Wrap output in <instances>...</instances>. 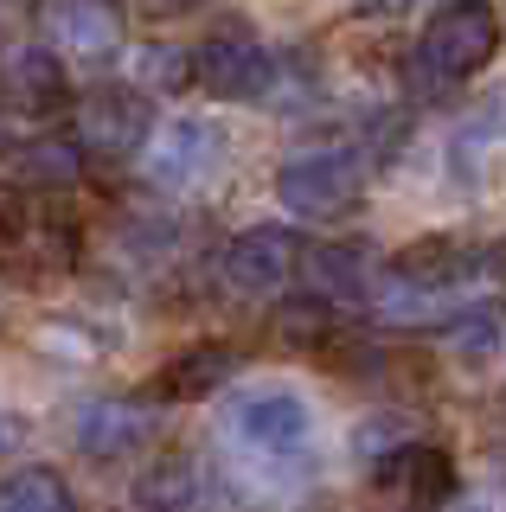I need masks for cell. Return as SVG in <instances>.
I'll return each mask as SVG.
<instances>
[{
    "label": "cell",
    "mask_w": 506,
    "mask_h": 512,
    "mask_svg": "<svg viewBox=\"0 0 506 512\" xmlns=\"http://www.w3.org/2000/svg\"><path fill=\"white\" fill-rule=\"evenodd\" d=\"M231 141H225V122L212 116H173L167 128H154L141 160H148V180L167 186V192H186V186H205L218 167H225Z\"/></svg>",
    "instance_id": "5"
},
{
    "label": "cell",
    "mask_w": 506,
    "mask_h": 512,
    "mask_svg": "<svg viewBox=\"0 0 506 512\" xmlns=\"http://www.w3.org/2000/svg\"><path fill=\"white\" fill-rule=\"evenodd\" d=\"M500 52V13L494 0H449V7L430 13V26H423L417 39V77L430 90H449V84H468L481 64H494Z\"/></svg>",
    "instance_id": "2"
},
{
    "label": "cell",
    "mask_w": 506,
    "mask_h": 512,
    "mask_svg": "<svg viewBox=\"0 0 506 512\" xmlns=\"http://www.w3.org/2000/svg\"><path fill=\"white\" fill-rule=\"evenodd\" d=\"M0 96H7V109H20V116H58V109L71 103L65 58L45 52V45H26V52H13L7 71H0Z\"/></svg>",
    "instance_id": "12"
},
{
    "label": "cell",
    "mask_w": 506,
    "mask_h": 512,
    "mask_svg": "<svg viewBox=\"0 0 506 512\" xmlns=\"http://www.w3.org/2000/svg\"><path fill=\"white\" fill-rule=\"evenodd\" d=\"M359 192H366V154L359 148H302L282 160L276 173V199L289 205L295 218H334V212H353Z\"/></svg>",
    "instance_id": "4"
},
{
    "label": "cell",
    "mask_w": 506,
    "mask_h": 512,
    "mask_svg": "<svg viewBox=\"0 0 506 512\" xmlns=\"http://www.w3.org/2000/svg\"><path fill=\"white\" fill-rule=\"evenodd\" d=\"M154 135V116H148V96L141 90H90L77 103V122H71V141L77 154H97V160H135Z\"/></svg>",
    "instance_id": "6"
},
{
    "label": "cell",
    "mask_w": 506,
    "mask_h": 512,
    "mask_svg": "<svg viewBox=\"0 0 506 512\" xmlns=\"http://www.w3.org/2000/svg\"><path fill=\"white\" fill-rule=\"evenodd\" d=\"M141 77L161 90H186L193 84V71H186V52H173V45H154V52H141Z\"/></svg>",
    "instance_id": "21"
},
{
    "label": "cell",
    "mask_w": 506,
    "mask_h": 512,
    "mask_svg": "<svg viewBox=\"0 0 506 512\" xmlns=\"http://www.w3.org/2000/svg\"><path fill=\"white\" fill-rule=\"evenodd\" d=\"M231 372H237V346L205 340V346H186L180 359H167V372H161L154 391H161L167 404H193V397H212Z\"/></svg>",
    "instance_id": "15"
},
{
    "label": "cell",
    "mask_w": 506,
    "mask_h": 512,
    "mask_svg": "<svg viewBox=\"0 0 506 512\" xmlns=\"http://www.w3.org/2000/svg\"><path fill=\"white\" fill-rule=\"evenodd\" d=\"M295 276H308V295L314 301H353L372 288V250L359 244V237H334V244H314L302 250V269Z\"/></svg>",
    "instance_id": "14"
},
{
    "label": "cell",
    "mask_w": 506,
    "mask_h": 512,
    "mask_svg": "<svg viewBox=\"0 0 506 512\" xmlns=\"http://www.w3.org/2000/svg\"><path fill=\"white\" fill-rule=\"evenodd\" d=\"M45 52L58 58H103L116 45V7L109 0H39Z\"/></svg>",
    "instance_id": "11"
},
{
    "label": "cell",
    "mask_w": 506,
    "mask_h": 512,
    "mask_svg": "<svg viewBox=\"0 0 506 512\" xmlns=\"http://www.w3.org/2000/svg\"><path fill=\"white\" fill-rule=\"evenodd\" d=\"M225 423L257 461H302L314 448V404L302 391H289V384H250V391H237Z\"/></svg>",
    "instance_id": "3"
},
{
    "label": "cell",
    "mask_w": 506,
    "mask_h": 512,
    "mask_svg": "<svg viewBox=\"0 0 506 512\" xmlns=\"http://www.w3.org/2000/svg\"><path fill=\"white\" fill-rule=\"evenodd\" d=\"M0 512H77V493L58 468H20L0 480Z\"/></svg>",
    "instance_id": "17"
},
{
    "label": "cell",
    "mask_w": 506,
    "mask_h": 512,
    "mask_svg": "<svg viewBox=\"0 0 506 512\" xmlns=\"http://www.w3.org/2000/svg\"><path fill=\"white\" fill-rule=\"evenodd\" d=\"M295 269H302V237L289 224H250L225 250V276L237 295H282L295 282Z\"/></svg>",
    "instance_id": "7"
},
{
    "label": "cell",
    "mask_w": 506,
    "mask_h": 512,
    "mask_svg": "<svg viewBox=\"0 0 506 512\" xmlns=\"http://www.w3.org/2000/svg\"><path fill=\"white\" fill-rule=\"evenodd\" d=\"M20 442V429H13V416H0V448H13Z\"/></svg>",
    "instance_id": "23"
},
{
    "label": "cell",
    "mask_w": 506,
    "mask_h": 512,
    "mask_svg": "<svg viewBox=\"0 0 506 512\" xmlns=\"http://www.w3.org/2000/svg\"><path fill=\"white\" fill-rule=\"evenodd\" d=\"M276 327H282V340H295V346H327L334 340V308L327 301H289V308L276 314Z\"/></svg>",
    "instance_id": "20"
},
{
    "label": "cell",
    "mask_w": 506,
    "mask_h": 512,
    "mask_svg": "<svg viewBox=\"0 0 506 512\" xmlns=\"http://www.w3.org/2000/svg\"><path fill=\"white\" fill-rule=\"evenodd\" d=\"M500 141H506V103L494 96L481 116H468L462 128H455V141H449V167H455V180L481 173V167H487V154H494Z\"/></svg>",
    "instance_id": "18"
},
{
    "label": "cell",
    "mask_w": 506,
    "mask_h": 512,
    "mask_svg": "<svg viewBox=\"0 0 506 512\" xmlns=\"http://www.w3.org/2000/svg\"><path fill=\"white\" fill-rule=\"evenodd\" d=\"M359 20H404V13H417V0H353Z\"/></svg>",
    "instance_id": "22"
},
{
    "label": "cell",
    "mask_w": 506,
    "mask_h": 512,
    "mask_svg": "<svg viewBox=\"0 0 506 512\" xmlns=\"http://www.w3.org/2000/svg\"><path fill=\"white\" fill-rule=\"evenodd\" d=\"M77 263H84V224L65 205L26 199L0 212V282L39 288V282L71 276Z\"/></svg>",
    "instance_id": "1"
},
{
    "label": "cell",
    "mask_w": 506,
    "mask_h": 512,
    "mask_svg": "<svg viewBox=\"0 0 506 512\" xmlns=\"http://www.w3.org/2000/svg\"><path fill=\"white\" fill-rule=\"evenodd\" d=\"M148 7H161V13H186V7H199V0H148Z\"/></svg>",
    "instance_id": "24"
},
{
    "label": "cell",
    "mask_w": 506,
    "mask_h": 512,
    "mask_svg": "<svg viewBox=\"0 0 506 512\" xmlns=\"http://www.w3.org/2000/svg\"><path fill=\"white\" fill-rule=\"evenodd\" d=\"M372 480H378V493H398L410 512H430L455 493V461L430 442H404V448H391V455H378Z\"/></svg>",
    "instance_id": "9"
},
{
    "label": "cell",
    "mask_w": 506,
    "mask_h": 512,
    "mask_svg": "<svg viewBox=\"0 0 506 512\" xmlns=\"http://www.w3.org/2000/svg\"><path fill=\"white\" fill-rule=\"evenodd\" d=\"M442 327H449V346L462 352V359H487V352L506 340V308H500V301L449 308V314H442Z\"/></svg>",
    "instance_id": "19"
},
{
    "label": "cell",
    "mask_w": 506,
    "mask_h": 512,
    "mask_svg": "<svg viewBox=\"0 0 506 512\" xmlns=\"http://www.w3.org/2000/svg\"><path fill=\"white\" fill-rule=\"evenodd\" d=\"M148 442H154V410L135 404V397H97V404L77 410V448L90 461H122Z\"/></svg>",
    "instance_id": "10"
},
{
    "label": "cell",
    "mask_w": 506,
    "mask_h": 512,
    "mask_svg": "<svg viewBox=\"0 0 506 512\" xmlns=\"http://www.w3.org/2000/svg\"><path fill=\"white\" fill-rule=\"evenodd\" d=\"M0 173L26 192H65L84 180V154H77L71 135H26L0 154Z\"/></svg>",
    "instance_id": "13"
},
{
    "label": "cell",
    "mask_w": 506,
    "mask_h": 512,
    "mask_svg": "<svg viewBox=\"0 0 506 512\" xmlns=\"http://www.w3.org/2000/svg\"><path fill=\"white\" fill-rule=\"evenodd\" d=\"M199 500L193 455H161L148 474H135V512H186Z\"/></svg>",
    "instance_id": "16"
},
{
    "label": "cell",
    "mask_w": 506,
    "mask_h": 512,
    "mask_svg": "<svg viewBox=\"0 0 506 512\" xmlns=\"http://www.w3.org/2000/svg\"><path fill=\"white\" fill-rule=\"evenodd\" d=\"M193 84L212 90L218 103H250V96L270 84V52L244 26H218L193 52Z\"/></svg>",
    "instance_id": "8"
}]
</instances>
